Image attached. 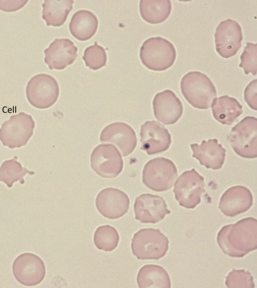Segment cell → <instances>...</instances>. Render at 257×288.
<instances>
[{"instance_id": "cell-1", "label": "cell", "mask_w": 257, "mask_h": 288, "mask_svg": "<svg viewBox=\"0 0 257 288\" xmlns=\"http://www.w3.org/2000/svg\"><path fill=\"white\" fill-rule=\"evenodd\" d=\"M217 243L224 254L242 257L257 248V221L242 219L234 224L223 226L217 236Z\"/></svg>"}, {"instance_id": "cell-2", "label": "cell", "mask_w": 257, "mask_h": 288, "mask_svg": "<svg viewBox=\"0 0 257 288\" xmlns=\"http://www.w3.org/2000/svg\"><path fill=\"white\" fill-rule=\"evenodd\" d=\"M180 87L188 102L199 109H208L217 96L215 87L211 79L200 71H190L184 75Z\"/></svg>"}, {"instance_id": "cell-3", "label": "cell", "mask_w": 257, "mask_h": 288, "mask_svg": "<svg viewBox=\"0 0 257 288\" xmlns=\"http://www.w3.org/2000/svg\"><path fill=\"white\" fill-rule=\"evenodd\" d=\"M139 56L143 64L148 69L164 71L174 63L177 52L174 45L161 37L146 40L140 49Z\"/></svg>"}, {"instance_id": "cell-4", "label": "cell", "mask_w": 257, "mask_h": 288, "mask_svg": "<svg viewBox=\"0 0 257 288\" xmlns=\"http://www.w3.org/2000/svg\"><path fill=\"white\" fill-rule=\"evenodd\" d=\"M168 244L167 237L159 229L144 228L134 234L131 247L138 259L158 260L167 253Z\"/></svg>"}, {"instance_id": "cell-5", "label": "cell", "mask_w": 257, "mask_h": 288, "mask_svg": "<svg viewBox=\"0 0 257 288\" xmlns=\"http://www.w3.org/2000/svg\"><path fill=\"white\" fill-rule=\"evenodd\" d=\"M35 122L29 114L21 112L12 115L0 128V141L11 149L26 146L33 136Z\"/></svg>"}, {"instance_id": "cell-6", "label": "cell", "mask_w": 257, "mask_h": 288, "mask_svg": "<svg viewBox=\"0 0 257 288\" xmlns=\"http://www.w3.org/2000/svg\"><path fill=\"white\" fill-rule=\"evenodd\" d=\"M178 176V170L170 159L158 157L148 161L142 171V182L156 192L170 189Z\"/></svg>"}, {"instance_id": "cell-7", "label": "cell", "mask_w": 257, "mask_h": 288, "mask_svg": "<svg viewBox=\"0 0 257 288\" xmlns=\"http://www.w3.org/2000/svg\"><path fill=\"white\" fill-rule=\"evenodd\" d=\"M227 139L233 151L240 157H257V119L246 116L231 130Z\"/></svg>"}, {"instance_id": "cell-8", "label": "cell", "mask_w": 257, "mask_h": 288, "mask_svg": "<svg viewBox=\"0 0 257 288\" xmlns=\"http://www.w3.org/2000/svg\"><path fill=\"white\" fill-rule=\"evenodd\" d=\"M59 88L56 79L46 74H39L32 77L26 88V95L29 103L37 109L51 107L57 101Z\"/></svg>"}, {"instance_id": "cell-9", "label": "cell", "mask_w": 257, "mask_h": 288, "mask_svg": "<svg viewBox=\"0 0 257 288\" xmlns=\"http://www.w3.org/2000/svg\"><path fill=\"white\" fill-rule=\"evenodd\" d=\"M173 191L180 205L194 208L201 202L205 192L204 178L195 169L186 171L176 180Z\"/></svg>"}, {"instance_id": "cell-10", "label": "cell", "mask_w": 257, "mask_h": 288, "mask_svg": "<svg viewBox=\"0 0 257 288\" xmlns=\"http://www.w3.org/2000/svg\"><path fill=\"white\" fill-rule=\"evenodd\" d=\"M92 169L100 176L112 178L123 168V161L118 149L112 145L101 144L93 150L90 158Z\"/></svg>"}, {"instance_id": "cell-11", "label": "cell", "mask_w": 257, "mask_h": 288, "mask_svg": "<svg viewBox=\"0 0 257 288\" xmlns=\"http://www.w3.org/2000/svg\"><path fill=\"white\" fill-rule=\"evenodd\" d=\"M13 272L18 282L26 286H34L41 283L46 274L45 264L38 255L24 253L14 260Z\"/></svg>"}, {"instance_id": "cell-12", "label": "cell", "mask_w": 257, "mask_h": 288, "mask_svg": "<svg viewBox=\"0 0 257 288\" xmlns=\"http://www.w3.org/2000/svg\"><path fill=\"white\" fill-rule=\"evenodd\" d=\"M242 39V29L237 22L231 19L223 21L214 34L216 50L223 58L231 57L241 47Z\"/></svg>"}, {"instance_id": "cell-13", "label": "cell", "mask_w": 257, "mask_h": 288, "mask_svg": "<svg viewBox=\"0 0 257 288\" xmlns=\"http://www.w3.org/2000/svg\"><path fill=\"white\" fill-rule=\"evenodd\" d=\"M96 205L103 217L109 219H116L128 212L130 199L124 191L117 188L108 187L98 193Z\"/></svg>"}, {"instance_id": "cell-14", "label": "cell", "mask_w": 257, "mask_h": 288, "mask_svg": "<svg viewBox=\"0 0 257 288\" xmlns=\"http://www.w3.org/2000/svg\"><path fill=\"white\" fill-rule=\"evenodd\" d=\"M140 136V149L149 155L166 151L172 142L168 130L155 120L147 121L141 126Z\"/></svg>"}, {"instance_id": "cell-15", "label": "cell", "mask_w": 257, "mask_h": 288, "mask_svg": "<svg viewBox=\"0 0 257 288\" xmlns=\"http://www.w3.org/2000/svg\"><path fill=\"white\" fill-rule=\"evenodd\" d=\"M135 219L142 223H157L170 214L164 199L150 193L142 194L135 198L134 204Z\"/></svg>"}, {"instance_id": "cell-16", "label": "cell", "mask_w": 257, "mask_h": 288, "mask_svg": "<svg viewBox=\"0 0 257 288\" xmlns=\"http://www.w3.org/2000/svg\"><path fill=\"white\" fill-rule=\"evenodd\" d=\"M152 106L155 118L165 125L176 123L183 113L182 102L175 93L169 89L155 95Z\"/></svg>"}, {"instance_id": "cell-17", "label": "cell", "mask_w": 257, "mask_h": 288, "mask_svg": "<svg viewBox=\"0 0 257 288\" xmlns=\"http://www.w3.org/2000/svg\"><path fill=\"white\" fill-rule=\"evenodd\" d=\"M100 139L102 142L115 144L124 157L133 152L137 142L134 129L128 124L122 122H116L106 126L102 130Z\"/></svg>"}, {"instance_id": "cell-18", "label": "cell", "mask_w": 257, "mask_h": 288, "mask_svg": "<svg viewBox=\"0 0 257 288\" xmlns=\"http://www.w3.org/2000/svg\"><path fill=\"white\" fill-rule=\"evenodd\" d=\"M77 51V47L69 39L57 38L44 50V62L50 69H63L75 60Z\"/></svg>"}, {"instance_id": "cell-19", "label": "cell", "mask_w": 257, "mask_h": 288, "mask_svg": "<svg viewBox=\"0 0 257 288\" xmlns=\"http://www.w3.org/2000/svg\"><path fill=\"white\" fill-rule=\"evenodd\" d=\"M253 196L246 187H230L221 196L218 207L226 216L234 217L248 210L252 206Z\"/></svg>"}, {"instance_id": "cell-20", "label": "cell", "mask_w": 257, "mask_h": 288, "mask_svg": "<svg viewBox=\"0 0 257 288\" xmlns=\"http://www.w3.org/2000/svg\"><path fill=\"white\" fill-rule=\"evenodd\" d=\"M190 147L193 152L192 157L197 159L200 165L213 170L222 167L226 151L216 138L203 140L200 145L191 143Z\"/></svg>"}, {"instance_id": "cell-21", "label": "cell", "mask_w": 257, "mask_h": 288, "mask_svg": "<svg viewBox=\"0 0 257 288\" xmlns=\"http://www.w3.org/2000/svg\"><path fill=\"white\" fill-rule=\"evenodd\" d=\"M98 27L97 16L85 10L74 13L69 24V31L73 37L82 41L91 39L96 33Z\"/></svg>"}, {"instance_id": "cell-22", "label": "cell", "mask_w": 257, "mask_h": 288, "mask_svg": "<svg viewBox=\"0 0 257 288\" xmlns=\"http://www.w3.org/2000/svg\"><path fill=\"white\" fill-rule=\"evenodd\" d=\"M212 115L219 123L231 125L243 112L242 106L233 97L223 95L214 99L211 104Z\"/></svg>"}, {"instance_id": "cell-23", "label": "cell", "mask_w": 257, "mask_h": 288, "mask_svg": "<svg viewBox=\"0 0 257 288\" xmlns=\"http://www.w3.org/2000/svg\"><path fill=\"white\" fill-rule=\"evenodd\" d=\"M137 282L140 288H170L169 276L161 266L154 264L144 265L139 269Z\"/></svg>"}, {"instance_id": "cell-24", "label": "cell", "mask_w": 257, "mask_h": 288, "mask_svg": "<svg viewBox=\"0 0 257 288\" xmlns=\"http://www.w3.org/2000/svg\"><path fill=\"white\" fill-rule=\"evenodd\" d=\"M72 0H45L42 6V19L47 26L60 27L63 25L73 9Z\"/></svg>"}, {"instance_id": "cell-25", "label": "cell", "mask_w": 257, "mask_h": 288, "mask_svg": "<svg viewBox=\"0 0 257 288\" xmlns=\"http://www.w3.org/2000/svg\"><path fill=\"white\" fill-rule=\"evenodd\" d=\"M172 3L169 0H141L139 11L142 18L152 24H159L166 20L172 11Z\"/></svg>"}, {"instance_id": "cell-26", "label": "cell", "mask_w": 257, "mask_h": 288, "mask_svg": "<svg viewBox=\"0 0 257 288\" xmlns=\"http://www.w3.org/2000/svg\"><path fill=\"white\" fill-rule=\"evenodd\" d=\"M33 175L34 171L23 167L18 161L17 156L5 161L0 167V181L5 183L9 188L13 187L15 182L19 181L21 184L25 183L24 177L26 174Z\"/></svg>"}, {"instance_id": "cell-27", "label": "cell", "mask_w": 257, "mask_h": 288, "mask_svg": "<svg viewBox=\"0 0 257 288\" xmlns=\"http://www.w3.org/2000/svg\"><path fill=\"white\" fill-rule=\"evenodd\" d=\"M119 235L117 230L110 225H103L98 227L94 235V242L100 250L112 251L118 246Z\"/></svg>"}, {"instance_id": "cell-28", "label": "cell", "mask_w": 257, "mask_h": 288, "mask_svg": "<svg viewBox=\"0 0 257 288\" xmlns=\"http://www.w3.org/2000/svg\"><path fill=\"white\" fill-rule=\"evenodd\" d=\"M82 59L85 65L93 70H98L106 65L107 54L105 49L95 42L84 51Z\"/></svg>"}, {"instance_id": "cell-29", "label": "cell", "mask_w": 257, "mask_h": 288, "mask_svg": "<svg viewBox=\"0 0 257 288\" xmlns=\"http://www.w3.org/2000/svg\"><path fill=\"white\" fill-rule=\"evenodd\" d=\"M239 66L242 68L245 74L251 73L255 76L257 72V44L247 42L240 55Z\"/></svg>"}, {"instance_id": "cell-30", "label": "cell", "mask_w": 257, "mask_h": 288, "mask_svg": "<svg viewBox=\"0 0 257 288\" xmlns=\"http://www.w3.org/2000/svg\"><path fill=\"white\" fill-rule=\"evenodd\" d=\"M225 283L229 288L254 287L252 275L244 269H233L226 276Z\"/></svg>"}, {"instance_id": "cell-31", "label": "cell", "mask_w": 257, "mask_h": 288, "mask_svg": "<svg viewBox=\"0 0 257 288\" xmlns=\"http://www.w3.org/2000/svg\"><path fill=\"white\" fill-rule=\"evenodd\" d=\"M257 80L252 81L246 87L244 91V99L247 104L253 110H257L256 90Z\"/></svg>"}]
</instances>
